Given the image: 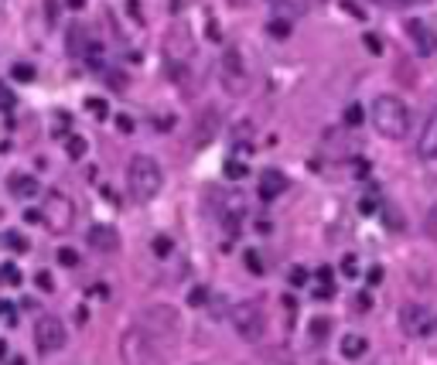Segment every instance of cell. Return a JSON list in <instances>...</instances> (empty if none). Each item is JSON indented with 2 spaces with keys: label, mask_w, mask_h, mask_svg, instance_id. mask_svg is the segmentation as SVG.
<instances>
[{
  "label": "cell",
  "mask_w": 437,
  "mask_h": 365,
  "mask_svg": "<svg viewBox=\"0 0 437 365\" xmlns=\"http://www.w3.org/2000/svg\"><path fill=\"white\" fill-rule=\"evenodd\" d=\"M369 120H372V126H376L379 137H386V140H403L406 130H410V110H406V103L397 99V96H376V99H372Z\"/></svg>",
  "instance_id": "6da1fadb"
},
{
  "label": "cell",
  "mask_w": 437,
  "mask_h": 365,
  "mask_svg": "<svg viewBox=\"0 0 437 365\" xmlns=\"http://www.w3.org/2000/svg\"><path fill=\"white\" fill-rule=\"evenodd\" d=\"M160 185H164V171H160V164L154 158H147V154L130 158V164H126V188H130V195L137 202L158 198Z\"/></svg>",
  "instance_id": "7a4b0ae2"
},
{
  "label": "cell",
  "mask_w": 437,
  "mask_h": 365,
  "mask_svg": "<svg viewBox=\"0 0 437 365\" xmlns=\"http://www.w3.org/2000/svg\"><path fill=\"white\" fill-rule=\"evenodd\" d=\"M119 359L123 365H164V352L154 334H147L144 328H130L119 338Z\"/></svg>",
  "instance_id": "3957f363"
},
{
  "label": "cell",
  "mask_w": 437,
  "mask_h": 365,
  "mask_svg": "<svg viewBox=\"0 0 437 365\" xmlns=\"http://www.w3.org/2000/svg\"><path fill=\"white\" fill-rule=\"evenodd\" d=\"M195 58V41H192V28L188 24H174L171 35L164 38V62L171 69V76H181V69Z\"/></svg>",
  "instance_id": "277c9868"
},
{
  "label": "cell",
  "mask_w": 437,
  "mask_h": 365,
  "mask_svg": "<svg viewBox=\"0 0 437 365\" xmlns=\"http://www.w3.org/2000/svg\"><path fill=\"white\" fill-rule=\"evenodd\" d=\"M219 82L229 96H242L249 89V69H246V58L239 48H226L222 58H219Z\"/></svg>",
  "instance_id": "5b68a950"
},
{
  "label": "cell",
  "mask_w": 437,
  "mask_h": 365,
  "mask_svg": "<svg viewBox=\"0 0 437 365\" xmlns=\"http://www.w3.org/2000/svg\"><path fill=\"white\" fill-rule=\"evenodd\" d=\"M140 328L147 331V334H154L158 341H174L178 334H181V321H178V311L174 307H167V304H158V307H147L144 314H140Z\"/></svg>",
  "instance_id": "8992f818"
},
{
  "label": "cell",
  "mask_w": 437,
  "mask_h": 365,
  "mask_svg": "<svg viewBox=\"0 0 437 365\" xmlns=\"http://www.w3.org/2000/svg\"><path fill=\"white\" fill-rule=\"evenodd\" d=\"M233 328L242 341L256 345L263 334H267V314L260 311V304H239L233 311Z\"/></svg>",
  "instance_id": "52a82bcc"
},
{
  "label": "cell",
  "mask_w": 437,
  "mask_h": 365,
  "mask_svg": "<svg viewBox=\"0 0 437 365\" xmlns=\"http://www.w3.org/2000/svg\"><path fill=\"white\" fill-rule=\"evenodd\" d=\"M65 325H62V318L58 314H41L38 325H35V345H38V352L44 355H51V352H58L62 345H65Z\"/></svg>",
  "instance_id": "ba28073f"
},
{
  "label": "cell",
  "mask_w": 437,
  "mask_h": 365,
  "mask_svg": "<svg viewBox=\"0 0 437 365\" xmlns=\"http://www.w3.org/2000/svg\"><path fill=\"white\" fill-rule=\"evenodd\" d=\"M44 222L51 226V232H69L76 222V205L69 202L62 192H51L44 202Z\"/></svg>",
  "instance_id": "9c48e42d"
},
{
  "label": "cell",
  "mask_w": 437,
  "mask_h": 365,
  "mask_svg": "<svg viewBox=\"0 0 437 365\" xmlns=\"http://www.w3.org/2000/svg\"><path fill=\"white\" fill-rule=\"evenodd\" d=\"M399 328H403L406 334L427 338V334L437 331V314L427 311V307H420V304H406V307L399 311Z\"/></svg>",
  "instance_id": "30bf717a"
},
{
  "label": "cell",
  "mask_w": 437,
  "mask_h": 365,
  "mask_svg": "<svg viewBox=\"0 0 437 365\" xmlns=\"http://www.w3.org/2000/svg\"><path fill=\"white\" fill-rule=\"evenodd\" d=\"M219 130H222V113L215 110V106H205L199 113V120L192 126V147H208V144H215L219 140Z\"/></svg>",
  "instance_id": "8fae6325"
},
{
  "label": "cell",
  "mask_w": 437,
  "mask_h": 365,
  "mask_svg": "<svg viewBox=\"0 0 437 365\" xmlns=\"http://www.w3.org/2000/svg\"><path fill=\"white\" fill-rule=\"evenodd\" d=\"M406 35H410L413 48H417L420 55H434V51H437V35H434V28H431L427 21L410 17V21H406Z\"/></svg>",
  "instance_id": "7c38bea8"
},
{
  "label": "cell",
  "mask_w": 437,
  "mask_h": 365,
  "mask_svg": "<svg viewBox=\"0 0 437 365\" xmlns=\"http://www.w3.org/2000/svg\"><path fill=\"white\" fill-rule=\"evenodd\" d=\"M85 239L92 249H99V253H117L119 249V232L113 226H89L85 229Z\"/></svg>",
  "instance_id": "4fadbf2b"
},
{
  "label": "cell",
  "mask_w": 437,
  "mask_h": 365,
  "mask_svg": "<svg viewBox=\"0 0 437 365\" xmlns=\"http://www.w3.org/2000/svg\"><path fill=\"white\" fill-rule=\"evenodd\" d=\"M417 154L424 161H437V106L431 110V117L420 130V140H417Z\"/></svg>",
  "instance_id": "5bb4252c"
},
{
  "label": "cell",
  "mask_w": 437,
  "mask_h": 365,
  "mask_svg": "<svg viewBox=\"0 0 437 365\" xmlns=\"http://www.w3.org/2000/svg\"><path fill=\"white\" fill-rule=\"evenodd\" d=\"M287 185H290V181H287L283 171H274V167L263 171V174H260V198H263V202H274L277 195L287 192Z\"/></svg>",
  "instance_id": "9a60e30c"
},
{
  "label": "cell",
  "mask_w": 437,
  "mask_h": 365,
  "mask_svg": "<svg viewBox=\"0 0 437 365\" xmlns=\"http://www.w3.org/2000/svg\"><path fill=\"white\" fill-rule=\"evenodd\" d=\"M7 188L17 195V198H35L41 192L38 178H31V174H21V171H14L10 178H7Z\"/></svg>",
  "instance_id": "2e32d148"
},
{
  "label": "cell",
  "mask_w": 437,
  "mask_h": 365,
  "mask_svg": "<svg viewBox=\"0 0 437 365\" xmlns=\"http://www.w3.org/2000/svg\"><path fill=\"white\" fill-rule=\"evenodd\" d=\"M89 48H92L89 31H85L82 24H72V28H69V51H72V55H89Z\"/></svg>",
  "instance_id": "e0dca14e"
},
{
  "label": "cell",
  "mask_w": 437,
  "mask_h": 365,
  "mask_svg": "<svg viewBox=\"0 0 437 365\" xmlns=\"http://www.w3.org/2000/svg\"><path fill=\"white\" fill-rule=\"evenodd\" d=\"M365 348H369V341H365L362 334H345V338H342V355H345L349 362L362 359V355H365Z\"/></svg>",
  "instance_id": "ac0fdd59"
},
{
  "label": "cell",
  "mask_w": 437,
  "mask_h": 365,
  "mask_svg": "<svg viewBox=\"0 0 437 365\" xmlns=\"http://www.w3.org/2000/svg\"><path fill=\"white\" fill-rule=\"evenodd\" d=\"M280 17H304L311 10V0H277Z\"/></svg>",
  "instance_id": "d6986e66"
},
{
  "label": "cell",
  "mask_w": 437,
  "mask_h": 365,
  "mask_svg": "<svg viewBox=\"0 0 437 365\" xmlns=\"http://www.w3.org/2000/svg\"><path fill=\"white\" fill-rule=\"evenodd\" d=\"M383 222H386L393 232H399V229H403V215H399V208L393 202H383Z\"/></svg>",
  "instance_id": "ffe728a7"
},
{
  "label": "cell",
  "mask_w": 437,
  "mask_h": 365,
  "mask_svg": "<svg viewBox=\"0 0 437 365\" xmlns=\"http://www.w3.org/2000/svg\"><path fill=\"white\" fill-rule=\"evenodd\" d=\"M85 151H89L85 137H69V140H65V154H69L72 161H79V158H85Z\"/></svg>",
  "instance_id": "44dd1931"
},
{
  "label": "cell",
  "mask_w": 437,
  "mask_h": 365,
  "mask_svg": "<svg viewBox=\"0 0 437 365\" xmlns=\"http://www.w3.org/2000/svg\"><path fill=\"white\" fill-rule=\"evenodd\" d=\"M267 31H270V35H274L277 41L290 38V17H274V21L267 24Z\"/></svg>",
  "instance_id": "7402d4cb"
},
{
  "label": "cell",
  "mask_w": 437,
  "mask_h": 365,
  "mask_svg": "<svg viewBox=\"0 0 437 365\" xmlns=\"http://www.w3.org/2000/svg\"><path fill=\"white\" fill-rule=\"evenodd\" d=\"M151 249H154V256H158V260H167V256L174 253V239H171V236H154Z\"/></svg>",
  "instance_id": "603a6c76"
},
{
  "label": "cell",
  "mask_w": 437,
  "mask_h": 365,
  "mask_svg": "<svg viewBox=\"0 0 437 365\" xmlns=\"http://www.w3.org/2000/svg\"><path fill=\"white\" fill-rule=\"evenodd\" d=\"M222 171H226V178H229V181H242V178L249 174V167H246L242 161H226Z\"/></svg>",
  "instance_id": "cb8c5ba5"
},
{
  "label": "cell",
  "mask_w": 437,
  "mask_h": 365,
  "mask_svg": "<svg viewBox=\"0 0 437 365\" xmlns=\"http://www.w3.org/2000/svg\"><path fill=\"white\" fill-rule=\"evenodd\" d=\"M328 331H331V321H324V318H315V321H311V341H315V345H321Z\"/></svg>",
  "instance_id": "d4e9b609"
},
{
  "label": "cell",
  "mask_w": 437,
  "mask_h": 365,
  "mask_svg": "<svg viewBox=\"0 0 437 365\" xmlns=\"http://www.w3.org/2000/svg\"><path fill=\"white\" fill-rule=\"evenodd\" d=\"M85 110L96 117V120H110V106L103 99H85Z\"/></svg>",
  "instance_id": "484cf974"
},
{
  "label": "cell",
  "mask_w": 437,
  "mask_h": 365,
  "mask_svg": "<svg viewBox=\"0 0 437 365\" xmlns=\"http://www.w3.org/2000/svg\"><path fill=\"white\" fill-rule=\"evenodd\" d=\"M242 263H246L249 273H263V260H260L256 249H246V253H242Z\"/></svg>",
  "instance_id": "4316f807"
},
{
  "label": "cell",
  "mask_w": 437,
  "mask_h": 365,
  "mask_svg": "<svg viewBox=\"0 0 437 365\" xmlns=\"http://www.w3.org/2000/svg\"><path fill=\"white\" fill-rule=\"evenodd\" d=\"M362 44H365V51H369V55H383V38H379V35H372V31H369V35H362Z\"/></svg>",
  "instance_id": "83f0119b"
},
{
  "label": "cell",
  "mask_w": 437,
  "mask_h": 365,
  "mask_svg": "<svg viewBox=\"0 0 437 365\" xmlns=\"http://www.w3.org/2000/svg\"><path fill=\"white\" fill-rule=\"evenodd\" d=\"M208 300V287H195V290H188V304L192 307H201Z\"/></svg>",
  "instance_id": "f1b7e54d"
},
{
  "label": "cell",
  "mask_w": 437,
  "mask_h": 365,
  "mask_svg": "<svg viewBox=\"0 0 437 365\" xmlns=\"http://www.w3.org/2000/svg\"><path fill=\"white\" fill-rule=\"evenodd\" d=\"M17 82H31L35 79V65H14V72H10Z\"/></svg>",
  "instance_id": "f546056e"
},
{
  "label": "cell",
  "mask_w": 437,
  "mask_h": 365,
  "mask_svg": "<svg viewBox=\"0 0 437 365\" xmlns=\"http://www.w3.org/2000/svg\"><path fill=\"white\" fill-rule=\"evenodd\" d=\"M58 263H62V266H76V263H79V253L65 246V249H58Z\"/></svg>",
  "instance_id": "4dcf8cb0"
},
{
  "label": "cell",
  "mask_w": 437,
  "mask_h": 365,
  "mask_svg": "<svg viewBox=\"0 0 437 365\" xmlns=\"http://www.w3.org/2000/svg\"><path fill=\"white\" fill-rule=\"evenodd\" d=\"M345 123H349V126H362V106H358V103H352V106L345 110Z\"/></svg>",
  "instance_id": "1f68e13d"
},
{
  "label": "cell",
  "mask_w": 437,
  "mask_h": 365,
  "mask_svg": "<svg viewBox=\"0 0 437 365\" xmlns=\"http://www.w3.org/2000/svg\"><path fill=\"white\" fill-rule=\"evenodd\" d=\"M3 246H10L14 253H24V249H28V243H24L17 232H7V236H3Z\"/></svg>",
  "instance_id": "d6a6232c"
},
{
  "label": "cell",
  "mask_w": 437,
  "mask_h": 365,
  "mask_svg": "<svg viewBox=\"0 0 437 365\" xmlns=\"http://www.w3.org/2000/svg\"><path fill=\"white\" fill-rule=\"evenodd\" d=\"M35 284H38V290H44V294H48V290H55V280H51V273H48V270H41L38 277H35Z\"/></svg>",
  "instance_id": "836d02e7"
},
{
  "label": "cell",
  "mask_w": 437,
  "mask_h": 365,
  "mask_svg": "<svg viewBox=\"0 0 437 365\" xmlns=\"http://www.w3.org/2000/svg\"><path fill=\"white\" fill-rule=\"evenodd\" d=\"M342 273H345V277H356V273H358V260H356V256H345V260H342Z\"/></svg>",
  "instance_id": "e575fe53"
},
{
  "label": "cell",
  "mask_w": 437,
  "mask_h": 365,
  "mask_svg": "<svg viewBox=\"0 0 437 365\" xmlns=\"http://www.w3.org/2000/svg\"><path fill=\"white\" fill-rule=\"evenodd\" d=\"M304 284H308V270L294 266V270H290V287H304Z\"/></svg>",
  "instance_id": "d590c367"
},
{
  "label": "cell",
  "mask_w": 437,
  "mask_h": 365,
  "mask_svg": "<svg viewBox=\"0 0 437 365\" xmlns=\"http://www.w3.org/2000/svg\"><path fill=\"white\" fill-rule=\"evenodd\" d=\"M117 130H119V133H133V120H130L126 113H119V117H117Z\"/></svg>",
  "instance_id": "8d00e7d4"
},
{
  "label": "cell",
  "mask_w": 437,
  "mask_h": 365,
  "mask_svg": "<svg viewBox=\"0 0 437 365\" xmlns=\"http://www.w3.org/2000/svg\"><path fill=\"white\" fill-rule=\"evenodd\" d=\"M55 133H65L69 130V113H55V126H51Z\"/></svg>",
  "instance_id": "74e56055"
},
{
  "label": "cell",
  "mask_w": 437,
  "mask_h": 365,
  "mask_svg": "<svg viewBox=\"0 0 437 365\" xmlns=\"http://www.w3.org/2000/svg\"><path fill=\"white\" fill-rule=\"evenodd\" d=\"M365 280H369V287H379V284H383V266H372Z\"/></svg>",
  "instance_id": "f35d334b"
},
{
  "label": "cell",
  "mask_w": 437,
  "mask_h": 365,
  "mask_svg": "<svg viewBox=\"0 0 437 365\" xmlns=\"http://www.w3.org/2000/svg\"><path fill=\"white\" fill-rule=\"evenodd\" d=\"M342 7H345V14H352L356 21H362V17H365V10H358V7L352 3V0H342Z\"/></svg>",
  "instance_id": "ab89813d"
},
{
  "label": "cell",
  "mask_w": 437,
  "mask_h": 365,
  "mask_svg": "<svg viewBox=\"0 0 437 365\" xmlns=\"http://www.w3.org/2000/svg\"><path fill=\"white\" fill-rule=\"evenodd\" d=\"M106 82H110L113 89H119V92L126 89V79H123V76H117V72H113V76H106Z\"/></svg>",
  "instance_id": "60d3db41"
},
{
  "label": "cell",
  "mask_w": 437,
  "mask_h": 365,
  "mask_svg": "<svg viewBox=\"0 0 437 365\" xmlns=\"http://www.w3.org/2000/svg\"><path fill=\"white\" fill-rule=\"evenodd\" d=\"M208 41H222V31H219L215 21H208Z\"/></svg>",
  "instance_id": "b9f144b4"
},
{
  "label": "cell",
  "mask_w": 437,
  "mask_h": 365,
  "mask_svg": "<svg viewBox=\"0 0 437 365\" xmlns=\"http://www.w3.org/2000/svg\"><path fill=\"white\" fill-rule=\"evenodd\" d=\"M331 277H335V273H331V266H321V270H318V280H321V284H331Z\"/></svg>",
  "instance_id": "7bdbcfd3"
},
{
  "label": "cell",
  "mask_w": 437,
  "mask_h": 365,
  "mask_svg": "<svg viewBox=\"0 0 437 365\" xmlns=\"http://www.w3.org/2000/svg\"><path fill=\"white\" fill-rule=\"evenodd\" d=\"M358 208H362L365 215H369V212H376V198H362V205H358Z\"/></svg>",
  "instance_id": "ee69618b"
},
{
  "label": "cell",
  "mask_w": 437,
  "mask_h": 365,
  "mask_svg": "<svg viewBox=\"0 0 437 365\" xmlns=\"http://www.w3.org/2000/svg\"><path fill=\"white\" fill-rule=\"evenodd\" d=\"M44 219V212H24V222H41Z\"/></svg>",
  "instance_id": "f6af8a7d"
},
{
  "label": "cell",
  "mask_w": 437,
  "mask_h": 365,
  "mask_svg": "<svg viewBox=\"0 0 437 365\" xmlns=\"http://www.w3.org/2000/svg\"><path fill=\"white\" fill-rule=\"evenodd\" d=\"M356 304L362 307V311H369V294H358V297H356Z\"/></svg>",
  "instance_id": "bcb514c9"
},
{
  "label": "cell",
  "mask_w": 437,
  "mask_h": 365,
  "mask_svg": "<svg viewBox=\"0 0 437 365\" xmlns=\"http://www.w3.org/2000/svg\"><path fill=\"white\" fill-rule=\"evenodd\" d=\"M171 126H174V120H171V117H160V120H158V130H171Z\"/></svg>",
  "instance_id": "7dc6e473"
},
{
  "label": "cell",
  "mask_w": 437,
  "mask_h": 365,
  "mask_svg": "<svg viewBox=\"0 0 437 365\" xmlns=\"http://www.w3.org/2000/svg\"><path fill=\"white\" fill-rule=\"evenodd\" d=\"M76 321H79V325H85V321H89V311H85V307H79V311H76Z\"/></svg>",
  "instance_id": "c3c4849f"
},
{
  "label": "cell",
  "mask_w": 437,
  "mask_h": 365,
  "mask_svg": "<svg viewBox=\"0 0 437 365\" xmlns=\"http://www.w3.org/2000/svg\"><path fill=\"white\" fill-rule=\"evenodd\" d=\"M65 3H69L72 10H82V7H85V0H65Z\"/></svg>",
  "instance_id": "681fc988"
},
{
  "label": "cell",
  "mask_w": 437,
  "mask_h": 365,
  "mask_svg": "<svg viewBox=\"0 0 437 365\" xmlns=\"http://www.w3.org/2000/svg\"><path fill=\"white\" fill-rule=\"evenodd\" d=\"M3 355H7V341L0 338V359H3Z\"/></svg>",
  "instance_id": "f907efd6"
},
{
  "label": "cell",
  "mask_w": 437,
  "mask_h": 365,
  "mask_svg": "<svg viewBox=\"0 0 437 365\" xmlns=\"http://www.w3.org/2000/svg\"><path fill=\"white\" fill-rule=\"evenodd\" d=\"M7 311H10V304H3V300H0V314H7Z\"/></svg>",
  "instance_id": "816d5d0a"
},
{
  "label": "cell",
  "mask_w": 437,
  "mask_h": 365,
  "mask_svg": "<svg viewBox=\"0 0 437 365\" xmlns=\"http://www.w3.org/2000/svg\"><path fill=\"white\" fill-rule=\"evenodd\" d=\"M10 365H28V362H24V359H14V362H10Z\"/></svg>",
  "instance_id": "f5cc1de1"
},
{
  "label": "cell",
  "mask_w": 437,
  "mask_h": 365,
  "mask_svg": "<svg viewBox=\"0 0 437 365\" xmlns=\"http://www.w3.org/2000/svg\"><path fill=\"white\" fill-rule=\"evenodd\" d=\"M383 3H406V0H383Z\"/></svg>",
  "instance_id": "db71d44e"
},
{
  "label": "cell",
  "mask_w": 437,
  "mask_h": 365,
  "mask_svg": "<svg viewBox=\"0 0 437 365\" xmlns=\"http://www.w3.org/2000/svg\"><path fill=\"white\" fill-rule=\"evenodd\" d=\"M229 3H236V7H239V3H242V0H229Z\"/></svg>",
  "instance_id": "11a10c76"
}]
</instances>
